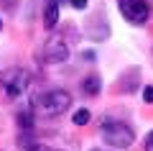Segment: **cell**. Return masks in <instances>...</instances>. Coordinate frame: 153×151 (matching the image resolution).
Here are the masks:
<instances>
[{"instance_id": "cell-1", "label": "cell", "mask_w": 153, "mask_h": 151, "mask_svg": "<svg viewBox=\"0 0 153 151\" xmlns=\"http://www.w3.org/2000/svg\"><path fill=\"white\" fill-rule=\"evenodd\" d=\"M69 105H71V95L66 90H49L33 100V110L44 118H56V115L66 113Z\"/></svg>"}, {"instance_id": "cell-2", "label": "cell", "mask_w": 153, "mask_h": 151, "mask_svg": "<svg viewBox=\"0 0 153 151\" xmlns=\"http://www.w3.org/2000/svg\"><path fill=\"white\" fill-rule=\"evenodd\" d=\"M100 136H102V141L107 146H112V149H128V146H133V141H135V131L128 123H123V120H102Z\"/></svg>"}, {"instance_id": "cell-3", "label": "cell", "mask_w": 153, "mask_h": 151, "mask_svg": "<svg viewBox=\"0 0 153 151\" xmlns=\"http://www.w3.org/2000/svg\"><path fill=\"white\" fill-rule=\"evenodd\" d=\"M28 85H31V74H28L26 69H21V67H13V69H8V72L0 74V92H3V97H8V100L21 97L23 92L28 90Z\"/></svg>"}, {"instance_id": "cell-4", "label": "cell", "mask_w": 153, "mask_h": 151, "mask_svg": "<svg viewBox=\"0 0 153 151\" xmlns=\"http://www.w3.org/2000/svg\"><path fill=\"white\" fill-rule=\"evenodd\" d=\"M117 8H120V13L125 16V21L133 23V26H143V23L151 18L148 0H117Z\"/></svg>"}, {"instance_id": "cell-5", "label": "cell", "mask_w": 153, "mask_h": 151, "mask_svg": "<svg viewBox=\"0 0 153 151\" xmlns=\"http://www.w3.org/2000/svg\"><path fill=\"white\" fill-rule=\"evenodd\" d=\"M44 59L49 64H61V62L69 59V46H66L64 36H51L44 44Z\"/></svg>"}, {"instance_id": "cell-6", "label": "cell", "mask_w": 153, "mask_h": 151, "mask_svg": "<svg viewBox=\"0 0 153 151\" xmlns=\"http://www.w3.org/2000/svg\"><path fill=\"white\" fill-rule=\"evenodd\" d=\"M59 3L61 0H46V5H44V26L49 31L59 23Z\"/></svg>"}, {"instance_id": "cell-7", "label": "cell", "mask_w": 153, "mask_h": 151, "mask_svg": "<svg viewBox=\"0 0 153 151\" xmlns=\"http://www.w3.org/2000/svg\"><path fill=\"white\" fill-rule=\"evenodd\" d=\"M82 90L87 92V95H97V92H100V77L97 74H89L87 80L82 82Z\"/></svg>"}, {"instance_id": "cell-8", "label": "cell", "mask_w": 153, "mask_h": 151, "mask_svg": "<svg viewBox=\"0 0 153 151\" xmlns=\"http://www.w3.org/2000/svg\"><path fill=\"white\" fill-rule=\"evenodd\" d=\"M18 123H21V128L23 131H31L33 128V113H18Z\"/></svg>"}, {"instance_id": "cell-9", "label": "cell", "mask_w": 153, "mask_h": 151, "mask_svg": "<svg viewBox=\"0 0 153 151\" xmlns=\"http://www.w3.org/2000/svg\"><path fill=\"white\" fill-rule=\"evenodd\" d=\"M89 118H92V115H89V110H87V108L76 110V113H74V125H87V123H89Z\"/></svg>"}, {"instance_id": "cell-10", "label": "cell", "mask_w": 153, "mask_h": 151, "mask_svg": "<svg viewBox=\"0 0 153 151\" xmlns=\"http://www.w3.org/2000/svg\"><path fill=\"white\" fill-rule=\"evenodd\" d=\"M26 151H59V149L46 146V143H31V146H26Z\"/></svg>"}, {"instance_id": "cell-11", "label": "cell", "mask_w": 153, "mask_h": 151, "mask_svg": "<svg viewBox=\"0 0 153 151\" xmlns=\"http://www.w3.org/2000/svg\"><path fill=\"white\" fill-rule=\"evenodd\" d=\"M16 5H18V0H0V8L3 11H13Z\"/></svg>"}, {"instance_id": "cell-12", "label": "cell", "mask_w": 153, "mask_h": 151, "mask_svg": "<svg viewBox=\"0 0 153 151\" xmlns=\"http://www.w3.org/2000/svg\"><path fill=\"white\" fill-rule=\"evenodd\" d=\"M143 100H146V103H153V87H146V90H143Z\"/></svg>"}, {"instance_id": "cell-13", "label": "cell", "mask_w": 153, "mask_h": 151, "mask_svg": "<svg viewBox=\"0 0 153 151\" xmlns=\"http://www.w3.org/2000/svg\"><path fill=\"white\" fill-rule=\"evenodd\" d=\"M69 3L76 8V11H84V8H87V0H69Z\"/></svg>"}, {"instance_id": "cell-14", "label": "cell", "mask_w": 153, "mask_h": 151, "mask_svg": "<svg viewBox=\"0 0 153 151\" xmlns=\"http://www.w3.org/2000/svg\"><path fill=\"white\" fill-rule=\"evenodd\" d=\"M146 151H153V131L146 136Z\"/></svg>"}, {"instance_id": "cell-15", "label": "cell", "mask_w": 153, "mask_h": 151, "mask_svg": "<svg viewBox=\"0 0 153 151\" xmlns=\"http://www.w3.org/2000/svg\"><path fill=\"white\" fill-rule=\"evenodd\" d=\"M0 31H3V21H0Z\"/></svg>"}]
</instances>
